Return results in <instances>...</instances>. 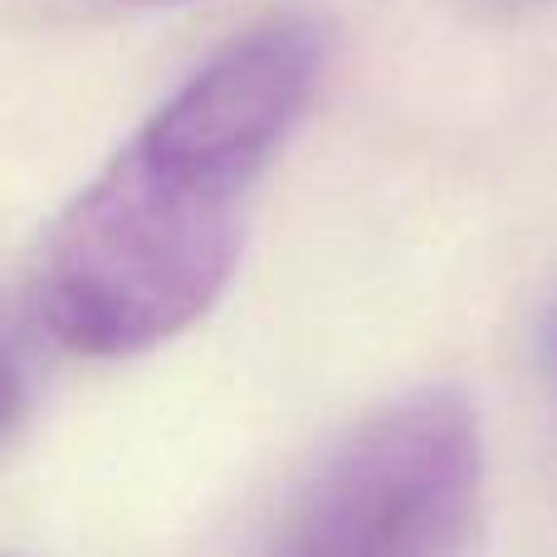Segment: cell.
<instances>
[{
	"mask_svg": "<svg viewBox=\"0 0 557 557\" xmlns=\"http://www.w3.org/2000/svg\"><path fill=\"white\" fill-rule=\"evenodd\" d=\"M323 78V35L270 20L221 45L64 206L39 255V318L123 362L186 333L240 260V206Z\"/></svg>",
	"mask_w": 557,
	"mask_h": 557,
	"instance_id": "obj_1",
	"label": "cell"
},
{
	"mask_svg": "<svg viewBox=\"0 0 557 557\" xmlns=\"http://www.w3.org/2000/svg\"><path fill=\"white\" fill-rule=\"evenodd\" d=\"M480 480L474 406L455 386H416L343 435L270 557H450L470 533Z\"/></svg>",
	"mask_w": 557,
	"mask_h": 557,
	"instance_id": "obj_2",
	"label": "cell"
},
{
	"mask_svg": "<svg viewBox=\"0 0 557 557\" xmlns=\"http://www.w3.org/2000/svg\"><path fill=\"white\" fill-rule=\"evenodd\" d=\"M15 411H20V376L10 367V357H0V431L15 421Z\"/></svg>",
	"mask_w": 557,
	"mask_h": 557,
	"instance_id": "obj_3",
	"label": "cell"
},
{
	"mask_svg": "<svg viewBox=\"0 0 557 557\" xmlns=\"http://www.w3.org/2000/svg\"><path fill=\"white\" fill-rule=\"evenodd\" d=\"M543 367H548L553 392H557V294H553L548 313H543Z\"/></svg>",
	"mask_w": 557,
	"mask_h": 557,
	"instance_id": "obj_4",
	"label": "cell"
}]
</instances>
